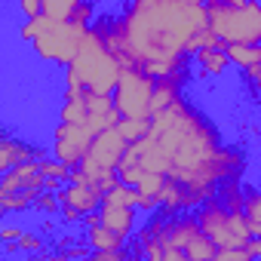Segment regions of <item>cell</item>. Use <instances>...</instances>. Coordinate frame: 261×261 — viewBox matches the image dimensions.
I'll return each mask as SVG.
<instances>
[{
	"label": "cell",
	"instance_id": "cell-6",
	"mask_svg": "<svg viewBox=\"0 0 261 261\" xmlns=\"http://www.w3.org/2000/svg\"><path fill=\"white\" fill-rule=\"evenodd\" d=\"M206 22L215 37L230 43H261V0H206Z\"/></svg>",
	"mask_w": 261,
	"mask_h": 261
},
{
	"label": "cell",
	"instance_id": "cell-2",
	"mask_svg": "<svg viewBox=\"0 0 261 261\" xmlns=\"http://www.w3.org/2000/svg\"><path fill=\"white\" fill-rule=\"evenodd\" d=\"M206 25V7L188 0H123L92 22L123 65L181 80L194 77V40Z\"/></svg>",
	"mask_w": 261,
	"mask_h": 261
},
{
	"label": "cell",
	"instance_id": "cell-17",
	"mask_svg": "<svg viewBox=\"0 0 261 261\" xmlns=\"http://www.w3.org/2000/svg\"><path fill=\"white\" fill-rule=\"evenodd\" d=\"M4 252H7V258H10V255H31V258H37V255L46 252V237H43L40 230H31V227L22 224L19 240H16L13 246H7Z\"/></svg>",
	"mask_w": 261,
	"mask_h": 261
},
{
	"label": "cell",
	"instance_id": "cell-18",
	"mask_svg": "<svg viewBox=\"0 0 261 261\" xmlns=\"http://www.w3.org/2000/svg\"><path fill=\"white\" fill-rule=\"evenodd\" d=\"M185 86H188V80H181V77H157V86H154V111H163L172 101H178L185 95Z\"/></svg>",
	"mask_w": 261,
	"mask_h": 261
},
{
	"label": "cell",
	"instance_id": "cell-26",
	"mask_svg": "<svg viewBox=\"0 0 261 261\" xmlns=\"http://www.w3.org/2000/svg\"><path fill=\"white\" fill-rule=\"evenodd\" d=\"M188 4H206V0H188Z\"/></svg>",
	"mask_w": 261,
	"mask_h": 261
},
{
	"label": "cell",
	"instance_id": "cell-8",
	"mask_svg": "<svg viewBox=\"0 0 261 261\" xmlns=\"http://www.w3.org/2000/svg\"><path fill=\"white\" fill-rule=\"evenodd\" d=\"M126 145H129V142L120 136L117 126L105 129V133H98V136L92 139L86 157L74 166V172H77L80 178L92 181V185L105 194L111 185L120 181V172H117V169H120V160H123V154H126Z\"/></svg>",
	"mask_w": 261,
	"mask_h": 261
},
{
	"label": "cell",
	"instance_id": "cell-19",
	"mask_svg": "<svg viewBox=\"0 0 261 261\" xmlns=\"http://www.w3.org/2000/svg\"><path fill=\"white\" fill-rule=\"evenodd\" d=\"M243 212L252 227V237H261V188L258 185H243Z\"/></svg>",
	"mask_w": 261,
	"mask_h": 261
},
{
	"label": "cell",
	"instance_id": "cell-20",
	"mask_svg": "<svg viewBox=\"0 0 261 261\" xmlns=\"http://www.w3.org/2000/svg\"><path fill=\"white\" fill-rule=\"evenodd\" d=\"M83 4L86 0H40V16L59 19V22H74Z\"/></svg>",
	"mask_w": 261,
	"mask_h": 261
},
{
	"label": "cell",
	"instance_id": "cell-10",
	"mask_svg": "<svg viewBox=\"0 0 261 261\" xmlns=\"http://www.w3.org/2000/svg\"><path fill=\"white\" fill-rule=\"evenodd\" d=\"M154 86H157V77H151L148 71H142L136 65H123L117 86L111 92L120 117L151 120L154 117Z\"/></svg>",
	"mask_w": 261,
	"mask_h": 261
},
{
	"label": "cell",
	"instance_id": "cell-24",
	"mask_svg": "<svg viewBox=\"0 0 261 261\" xmlns=\"http://www.w3.org/2000/svg\"><path fill=\"white\" fill-rule=\"evenodd\" d=\"M249 252H252V258H261V237L249 240Z\"/></svg>",
	"mask_w": 261,
	"mask_h": 261
},
{
	"label": "cell",
	"instance_id": "cell-5",
	"mask_svg": "<svg viewBox=\"0 0 261 261\" xmlns=\"http://www.w3.org/2000/svg\"><path fill=\"white\" fill-rule=\"evenodd\" d=\"M86 31L89 28H83L77 22H59L49 16H34V19L19 22V40L31 46L34 59H40L49 68H62V71L80 53Z\"/></svg>",
	"mask_w": 261,
	"mask_h": 261
},
{
	"label": "cell",
	"instance_id": "cell-16",
	"mask_svg": "<svg viewBox=\"0 0 261 261\" xmlns=\"http://www.w3.org/2000/svg\"><path fill=\"white\" fill-rule=\"evenodd\" d=\"M227 59H230V68L240 71L243 83H249L261 68V43H230Z\"/></svg>",
	"mask_w": 261,
	"mask_h": 261
},
{
	"label": "cell",
	"instance_id": "cell-12",
	"mask_svg": "<svg viewBox=\"0 0 261 261\" xmlns=\"http://www.w3.org/2000/svg\"><path fill=\"white\" fill-rule=\"evenodd\" d=\"M92 139H95L92 129H86V126H80V123H65V120H59L56 129H53V139H49V154L59 157V160H65L68 166H77V163L86 157Z\"/></svg>",
	"mask_w": 261,
	"mask_h": 261
},
{
	"label": "cell",
	"instance_id": "cell-23",
	"mask_svg": "<svg viewBox=\"0 0 261 261\" xmlns=\"http://www.w3.org/2000/svg\"><path fill=\"white\" fill-rule=\"evenodd\" d=\"M246 86L252 89V98H255V105L261 108V68H258V74H255V77H252V80H249Z\"/></svg>",
	"mask_w": 261,
	"mask_h": 261
},
{
	"label": "cell",
	"instance_id": "cell-3",
	"mask_svg": "<svg viewBox=\"0 0 261 261\" xmlns=\"http://www.w3.org/2000/svg\"><path fill=\"white\" fill-rule=\"evenodd\" d=\"M215 243L203 230L197 209L157 206L129 237V258L145 261H215Z\"/></svg>",
	"mask_w": 261,
	"mask_h": 261
},
{
	"label": "cell",
	"instance_id": "cell-13",
	"mask_svg": "<svg viewBox=\"0 0 261 261\" xmlns=\"http://www.w3.org/2000/svg\"><path fill=\"white\" fill-rule=\"evenodd\" d=\"M49 151L40 148V145H34L31 139H22V136L7 133L4 139H0V172H7V169H13L19 163H28V160H40Z\"/></svg>",
	"mask_w": 261,
	"mask_h": 261
},
{
	"label": "cell",
	"instance_id": "cell-22",
	"mask_svg": "<svg viewBox=\"0 0 261 261\" xmlns=\"http://www.w3.org/2000/svg\"><path fill=\"white\" fill-rule=\"evenodd\" d=\"M34 215H40V218H53V215H59L62 212V203H59V191H43L40 197H37V203H34V209H31Z\"/></svg>",
	"mask_w": 261,
	"mask_h": 261
},
{
	"label": "cell",
	"instance_id": "cell-14",
	"mask_svg": "<svg viewBox=\"0 0 261 261\" xmlns=\"http://www.w3.org/2000/svg\"><path fill=\"white\" fill-rule=\"evenodd\" d=\"M227 68H230V59H227V46H224V43L206 46V49H197V53H194V77H197V80L224 77Z\"/></svg>",
	"mask_w": 261,
	"mask_h": 261
},
{
	"label": "cell",
	"instance_id": "cell-1",
	"mask_svg": "<svg viewBox=\"0 0 261 261\" xmlns=\"http://www.w3.org/2000/svg\"><path fill=\"white\" fill-rule=\"evenodd\" d=\"M249 157L224 142L218 123L185 95L163 111H154L148 133L129 142L120 160V178L136 185L145 172L166 175V209H197L227 178L246 175Z\"/></svg>",
	"mask_w": 261,
	"mask_h": 261
},
{
	"label": "cell",
	"instance_id": "cell-9",
	"mask_svg": "<svg viewBox=\"0 0 261 261\" xmlns=\"http://www.w3.org/2000/svg\"><path fill=\"white\" fill-rule=\"evenodd\" d=\"M197 218L203 224V230L209 233V240L215 243V249H249L252 240V227L246 221L243 209L227 206L218 194L209 197L203 206H197Z\"/></svg>",
	"mask_w": 261,
	"mask_h": 261
},
{
	"label": "cell",
	"instance_id": "cell-11",
	"mask_svg": "<svg viewBox=\"0 0 261 261\" xmlns=\"http://www.w3.org/2000/svg\"><path fill=\"white\" fill-rule=\"evenodd\" d=\"M59 203H62L59 218L65 224H83L101 206V191L92 181H86L77 172H71V178L59 188Z\"/></svg>",
	"mask_w": 261,
	"mask_h": 261
},
{
	"label": "cell",
	"instance_id": "cell-7",
	"mask_svg": "<svg viewBox=\"0 0 261 261\" xmlns=\"http://www.w3.org/2000/svg\"><path fill=\"white\" fill-rule=\"evenodd\" d=\"M43 191H49V178L40 169V160H28L0 172V212H4V218L31 212Z\"/></svg>",
	"mask_w": 261,
	"mask_h": 261
},
{
	"label": "cell",
	"instance_id": "cell-25",
	"mask_svg": "<svg viewBox=\"0 0 261 261\" xmlns=\"http://www.w3.org/2000/svg\"><path fill=\"white\" fill-rule=\"evenodd\" d=\"M258 188H261V160H258V181H255Z\"/></svg>",
	"mask_w": 261,
	"mask_h": 261
},
{
	"label": "cell",
	"instance_id": "cell-21",
	"mask_svg": "<svg viewBox=\"0 0 261 261\" xmlns=\"http://www.w3.org/2000/svg\"><path fill=\"white\" fill-rule=\"evenodd\" d=\"M148 126H151V120H139V117H120V123H117L120 136H123L126 142H139V139L148 133Z\"/></svg>",
	"mask_w": 261,
	"mask_h": 261
},
{
	"label": "cell",
	"instance_id": "cell-4",
	"mask_svg": "<svg viewBox=\"0 0 261 261\" xmlns=\"http://www.w3.org/2000/svg\"><path fill=\"white\" fill-rule=\"evenodd\" d=\"M120 71H123V62L117 59V53L105 43V37L95 28H89L86 37H83L80 53L65 68V89H62V95H80L86 89H92V92H114Z\"/></svg>",
	"mask_w": 261,
	"mask_h": 261
},
{
	"label": "cell",
	"instance_id": "cell-15",
	"mask_svg": "<svg viewBox=\"0 0 261 261\" xmlns=\"http://www.w3.org/2000/svg\"><path fill=\"white\" fill-rule=\"evenodd\" d=\"M83 240L89 243V249H92V252H111V249H126V246H129V240H126V237H120L117 230L105 227V224H101V221H95L92 215L83 221Z\"/></svg>",
	"mask_w": 261,
	"mask_h": 261
}]
</instances>
